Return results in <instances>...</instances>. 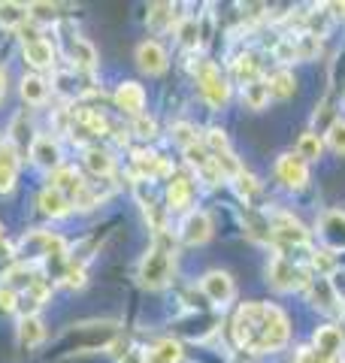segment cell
Masks as SVG:
<instances>
[{
  "instance_id": "obj_1",
  "label": "cell",
  "mask_w": 345,
  "mask_h": 363,
  "mask_svg": "<svg viewBox=\"0 0 345 363\" xmlns=\"http://www.w3.org/2000/svg\"><path fill=\"white\" fill-rule=\"evenodd\" d=\"M234 339L246 351L267 354V351H279L288 345L291 324H288L282 309H275L270 303H246L239 306L234 318Z\"/></svg>"
},
{
  "instance_id": "obj_2",
  "label": "cell",
  "mask_w": 345,
  "mask_h": 363,
  "mask_svg": "<svg viewBox=\"0 0 345 363\" xmlns=\"http://www.w3.org/2000/svg\"><path fill=\"white\" fill-rule=\"evenodd\" d=\"M172 264H176V242L160 230L155 236V245L140 264V281L146 288H164L172 276Z\"/></svg>"
},
{
  "instance_id": "obj_3",
  "label": "cell",
  "mask_w": 345,
  "mask_h": 363,
  "mask_svg": "<svg viewBox=\"0 0 345 363\" xmlns=\"http://www.w3.org/2000/svg\"><path fill=\"white\" fill-rule=\"evenodd\" d=\"M267 276H270V285L275 291H300V288H309V269L294 264V260H288L285 255H275L267 267Z\"/></svg>"
},
{
  "instance_id": "obj_4",
  "label": "cell",
  "mask_w": 345,
  "mask_h": 363,
  "mask_svg": "<svg viewBox=\"0 0 345 363\" xmlns=\"http://www.w3.org/2000/svg\"><path fill=\"white\" fill-rule=\"evenodd\" d=\"M194 73H197V82H200V91H203L206 104L215 106V109H221L230 100V85H227V79L221 76V70H218L212 61H200Z\"/></svg>"
},
{
  "instance_id": "obj_5",
  "label": "cell",
  "mask_w": 345,
  "mask_h": 363,
  "mask_svg": "<svg viewBox=\"0 0 345 363\" xmlns=\"http://www.w3.org/2000/svg\"><path fill=\"white\" fill-rule=\"evenodd\" d=\"M267 224H270V240H275V242H285V245H306L309 242V230L291 212H273Z\"/></svg>"
},
{
  "instance_id": "obj_6",
  "label": "cell",
  "mask_w": 345,
  "mask_h": 363,
  "mask_svg": "<svg viewBox=\"0 0 345 363\" xmlns=\"http://www.w3.org/2000/svg\"><path fill=\"white\" fill-rule=\"evenodd\" d=\"M275 176H279V182L285 188L300 191L309 182V167L300 155H282L279 161H275Z\"/></svg>"
},
{
  "instance_id": "obj_7",
  "label": "cell",
  "mask_w": 345,
  "mask_h": 363,
  "mask_svg": "<svg viewBox=\"0 0 345 363\" xmlns=\"http://www.w3.org/2000/svg\"><path fill=\"white\" fill-rule=\"evenodd\" d=\"M200 288H203L206 297H209V303H215V306H227L230 300H234V294H236L234 279H230L227 272H221V269L206 272V276L200 279Z\"/></svg>"
},
{
  "instance_id": "obj_8",
  "label": "cell",
  "mask_w": 345,
  "mask_h": 363,
  "mask_svg": "<svg viewBox=\"0 0 345 363\" xmlns=\"http://www.w3.org/2000/svg\"><path fill=\"white\" fill-rule=\"evenodd\" d=\"M179 236H182V242H185V245H203L212 236V218L203 209L188 212L185 221H182Z\"/></svg>"
},
{
  "instance_id": "obj_9",
  "label": "cell",
  "mask_w": 345,
  "mask_h": 363,
  "mask_svg": "<svg viewBox=\"0 0 345 363\" xmlns=\"http://www.w3.org/2000/svg\"><path fill=\"white\" fill-rule=\"evenodd\" d=\"M133 167L143 182L146 179H172V164L155 152H143V149L133 152Z\"/></svg>"
},
{
  "instance_id": "obj_10",
  "label": "cell",
  "mask_w": 345,
  "mask_h": 363,
  "mask_svg": "<svg viewBox=\"0 0 345 363\" xmlns=\"http://www.w3.org/2000/svg\"><path fill=\"white\" fill-rule=\"evenodd\" d=\"M18 164L21 155L13 143H0V194H9L16 188V176H18Z\"/></svg>"
},
{
  "instance_id": "obj_11",
  "label": "cell",
  "mask_w": 345,
  "mask_h": 363,
  "mask_svg": "<svg viewBox=\"0 0 345 363\" xmlns=\"http://www.w3.org/2000/svg\"><path fill=\"white\" fill-rule=\"evenodd\" d=\"M136 64H140V70L146 73H164L167 70V52H164V45L155 43V40H146L136 45Z\"/></svg>"
},
{
  "instance_id": "obj_12",
  "label": "cell",
  "mask_w": 345,
  "mask_h": 363,
  "mask_svg": "<svg viewBox=\"0 0 345 363\" xmlns=\"http://www.w3.org/2000/svg\"><path fill=\"white\" fill-rule=\"evenodd\" d=\"M115 104H119V109H124L128 116H143V106H146V91L143 85L136 82H121L119 91H115Z\"/></svg>"
},
{
  "instance_id": "obj_13",
  "label": "cell",
  "mask_w": 345,
  "mask_h": 363,
  "mask_svg": "<svg viewBox=\"0 0 345 363\" xmlns=\"http://www.w3.org/2000/svg\"><path fill=\"white\" fill-rule=\"evenodd\" d=\"M31 157H33V161H37L40 167H45V169H61V145H58L52 136H45V133L33 140Z\"/></svg>"
},
{
  "instance_id": "obj_14",
  "label": "cell",
  "mask_w": 345,
  "mask_h": 363,
  "mask_svg": "<svg viewBox=\"0 0 345 363\" xmlns=\"http://www.w3.org/2000/svg\"><path fill=\"white\" fill-rule=\"evenodd\" d=\"M321 236L333 252H342L345 248V212H327L321 218Z\"/></svg>"
},
{
  "instance_id": "obj_15",
  "label": "cell",
  "mask_w": 345,
  "mask_h": 363,
  "mask_svg": "<svg viewBox=\"0 0 345 363\" xmlns=\"http://www.w3.org/2000/svg\"><path fill=\"white\" fill-rule=\"evenodd\" d=\"M25 61L31 67H37V70H45V67L55 64V45L43 37H33L25 43Z\"/></svg>"
},
{
  "instance_id": "obj_16",
  "label": "cell",
  "mask_w": 345,
  "mask_h": 363,
  "mask_svg": "<svg viewBox=\"0 0 345 363\" xmlns=\"http://www.w3.org/2000/svg\"><path fill=\"white\" fill-rule=\"evenodd\" d=\"M191 197H194V182L191 176H172L170 179V188H167V200L172 209H188L191 206Z\"/></svg>"
},
{
  "instance_id": "obj_17",
  "label": "cell",
  "mask_w": 345,
  "mask_h": 363,
  "mask_svg": "<svg viewBox=\"0 0 345 363\" xmlns=\"http://www.w3.org/2000/svg\"><path fill=\"white\" fill-rule=\"evenodd\" d=\"M40 209L45 212V215H52V218H61V215H67L73 209V203H70V197L67 194H61L58 188H45L43 194H40Z\"/></svg>"
},
{
  "instance_id": "obj_18",
  "label": "cell",
  "mask_w": 345,
  "mask_h": 363,
  "mask_svg": "<svg viewBox=\"0 0 345 363\" xmlns=\"http://www.w3.org/2000/svg\"><path fill=\"white\" fill-rule=\"evenodd\" d=\"M67 55H70V61L76 67H82V70H91V67L97 64L94 45H91L88 40H82V37H70V43H67Z\"/></svg>"
},
{
  "instance_id": "obj_19",
  "label": "cell",
  "mask_w": 345,
  "mask_h": 363,
  "mask_svg": "<svg viewBox=\"0 0 345 363\" xmlns=\"http://www.w3.org/2000/svg\"><path fill=\"white\" fill-rule=\"evenodd\" d=\"M182 360V345L176 339H160L158 345H152L146 351L143 363H179Z\"/></svg>"
},
{
  "instance_id": "obj_20",
  "label": "cell",
  "mask_w": 345,
  "mask_h": 363,
  "mask_svg": "<svg viewBox=\"0 0 345 363\" xmlns=\"http://www.w3.org/2000/svg\"><path fill=\"white\" fill-rule=\"evenodd\" d=\"M312 342H315V351L321 357H333L342 348V330L339 327H318Z\"/></svg>"
},
{
  "instance_id": "obj_21",
  "label": "cell",
  "mask_w": 345,
  "mask_h": 363,
  "mask_svg": "<svg viewBox=\"0 0 345 363\" xmlns=\"http://www.w3.org/2000/svg\"><path fill=\"white\" fill-rule=\"evenodd\" d=\"M43 336H45V327H43V321H40L37 315H25L18 321V342L21 345L33 348V345L43 342Z\"/></svg>"
},
{
  "instance_id": "obj_22",
  "label": "cell",
  "mask_w": 345,
  "mask_h": 363,
  "mask_svg": "<svg viewBox=\"0 0 345 363\" xmlns=\"http://www.w3.org/2000/svg\"><path fill=\"white\" fill-rule=\"evenodd\" d=\"M234 76H236L243 85L261 79V61H258V55H255V52H243V55H239V58L234 61Z\"/></svg>"
},
{
  "instance_id": "obj_23",
  "label": "cell",
  "mask_w": 345,
  "mask_h": 363,
  "mask_svg": "<svg viewBox=\"0 0 345 363\" xmlns=\"http://www.w3.org/2000/svg\"><path fill=\"white\" fill-rule=\"evenodd\" d=\"M243 104L248 109H263L270 104V85L267 79H255V82L243 85Z\"/></svg>"
},
{
  "instance_id": "obj_24",
  "label": "cell",
  "mask_w": 345,
  "mask_h": 363,
  "mask_svg": "<svg viewBox=\"0 0 345 363\" xmlns=\"http://www.w3.org/2000/svg\"><path fill=\"white\" fill-rule=\"evenodd\" d=\"M33 140L37 136L31 133V121H28V116H18L16 121H13V128H9V143L18 149V155H25L31 145H33Z\"/></svg>"
},
{
  "instance_id": "obj_25",
  "label": "cell",
  "mask_w": 345,
  "mask_h": 363,
  "mask_svg": "<svg viewBox=\"0 0 345 363\" xmlns=\"http://www.w3.org/2000/svg\"><path fill=\"white\" fill-rule=\"evenodd\" d=\"M85 167L94 176H109L112 169H115V161H112L109 152H103V149H97V145H91V149H85Z\"/></svg>"
},
{
  "instance_id": "obj_26",
  "label": "cell",
  "mask_w": 345,
  "mask_h": 363,
  "mask_svg": "<svg viewBox=\"0 0 345 363\" xmlns=\"http://www.w3.org/2000/svg\"><path fill=\"white\" fill-rule=\"evenodd\" d=\"M21 97L28 100V104H43L45 97H49V85H45V79L40 76H25L21 79Z\"/></svg>"
},
{
  "instance_id": "obj_27",
  "label": "cell",
  "mask_w": 345,
  "mask_h": 363,
  "mask_svg": "<svg viewBox=\"0 0 345 363\" xmlns=\"http://www.w3.org/2000/svg\"><path fill=\"white\" fill-rule=\"evenodd\" d=\"M267 85H270V97H291L294 94V73H288V70H275L270 79H267Z\"/></svg>"
},
{
  "instance_id": "obj_28",
  "label": "cell",
  "mask_w": 345,
  "mask_h": 363,
  "mask_svg": "<svg viewBox=\"0 0 345 363\" xmlns=\"http://www.w3.org/2000/svg\"><path fill=\"white\" fill-rule=\"evenodd\" d=\"M28 18H31L28 6H18V4H0V21H4L6 28H18V25H25Z\"/></svg>"
},
{
  "instance_id": "obj_29",
  "label": "cell",
  "mask_w": 345,
  "mask_h": 363,
  "mask_svg": "<svg viewBox=\"0 0 345 363\" xmlns=\"http://www.w3.org/2000/svg\"><path fill=\"white\" fill-rule=\"evenodd\" d=\"M321 149H324V143L318 140V133H303L300 136V145H297V155H300L303 161H318Z\"/></svg>"
},
{
  "instance_id": "obj_30",
  "label": "cell",
  "mask_w": 345,
  "mask_h": 363,
  "mask_svg": "<svg viewBox=\"0 0 345 363\" xmlns=\"http://www.w3.org/2000/svg\"><path fill=\"white\" fill-rule=\"evenodd\" d=\"M294 43H297V61L315 58L318 49H321V40L312 37V33H300V37H294Z\"/></svg>"
},
{
  "instance_id": "obj_31",
  "label": "cell",
  "mask_w": 345,
  "mask_h": 363,
  "mask_svg": "<svg viewBox=\"0 0 345 363\" xmlns=\"http://www.w3.org/2000/svg\"><path fill=\"white\" fill-rule=\"evenodd\" d=\"M324 136H327V145H330L333 152H336V155H345V118H336V121H333Z\"/></svg>"
},
{
  "instance_id": "obj_32",
  "label": "cell",
  "mask_w": 345,
  "mask_h": 363,
  "mask_svg": "<svg viewBox=\"0 0 345 363\" xmlns=\"http://www.w3.org/2000/svg\"><path fill=\"white\" fill-rule=\"evenodd\" d=\"M273 55H275V61H279V64H294L297 61V43H294V37H282L279 43H275Z\"/></svg>"
},
{
  "instance_id": "obj_33",
  "label": "cell",
  "mask_w": 345,
  "mask_h": 363,
  "mask_svg": "<svg viewBox=\"0 0 345 363\" xmlns=\"http://www.w3.org/2000/svg\"><path fill=\"white\" fill-rule=\"evenodd\" d=\"M179 43L185 45V49H194V45L200 43V30H197V18H185L179 25Z\"/></svg>"
},
{
  "instance_id": "obj_34",
  "label": "cell",
  "mask_w": 345,
  "mask_h": 363,
  "mask_svg": "<svg viewBox=\"0 0 345 363\" xmlns=\"http://www.w3.org/2000/svg\"><path fill=\"white\" fill-rule=\"evenodd\" d=\"M0 309H6V312L18 309V291H16V288L0 285Z\"/></svg>"
},
{
  "instance_id": "obj_35",
  "label": "cell",
  "mask_w": 345,
  "mask_h": 363,
  "mask_svg": "<svg viewBox=\"0 0 345 363\" xmlns=\"http://www.w3.org/2000/svg\"><path fill=\"white\" fill-rule=\"evenodd\" d=\"M236 191H239V194H243V197H251V194H258V182L255 179H251L248 173H246V169H243V173H239L236 179Z\"/></svg>"
},
{
  "instance_id": "obj_36",
  "label": "cell",
  "mask_w": 345,
  "mask_h": 363,
  "mask_svg": "<svg viewBox=\"0 0 345 363\" xmlns=\"http://www.w3.org/2000/svg\"><path fill=\"white\" fill-rule=\"evenodd\" d=\"M309 260H312V267H315V269H321V272H330V269H333L330 252H315V255L309 257Z\"/></svg>"
},
{
  "instance_id": "obj_37",
  "label": "cell",
  "mask_w": 345,
  "mask_h": 363,
  "mask_svg": "<svg viewBox=\"0 0 345 363\" xmlns=\"http://www.w3.org/2000/svg\"><path fill=\"white\" fill-rule=\"evenodd\" d=\"M167 9H172L170 4H155L152 6V16H148V18H152V25H164V21H167Z\"/></svg>"
},
{
  "instance_id": "obj_38",
  "label": "cell",
  "mask_w": 345,
  "mask_h": 363,
  "mask_svg": "<svg viewBox=\"0 0 345 363\" xmlns=\"http://www.w3.org/2000/svg\"><path fill=\"white\" fill-rule=\"evenodd\" d=\"M136 133L146 136V140H148V136H155V121L146 118V116H140V118H136Z\"/></svg>"
},
{
  "instance_id": "obj_39",
  "label": "cell",
  "mask_w": 345,
  "mask_h": 363,
  "mask_svg": "<svg viewBox=\"0 0 345 363\" xmlns=\"http://www.w3.org/2000/svg\"><path fill=\"white\" fill-rule=\"evenodd\" d=\"M4 91H6V73L0 70V97H4Z\"/></svg>"
},
{
  "instance_id": "obj_40",
  "label": "cell",
  "mask_w": 345,
  "mask_h": 363,
  "mask_svg": "<svg viewBox=\"0 0 345 363\" xmlns=\"http://www.w3.org/2000/svg\"><path fill=\"white\" fill-rule=\"evenodd\" d=\"M336 9H339V13H342V16H345V4H339V6H336Z\"/></svg>"
},
{
  "instance_id": "obj_41",
  "label": "cell",
  "mask_w": 345,
  "mask_h": 363,
  "mask_svg": "<svg viewBox=\"0 0 345 363\" xmlns=\"http://www.w3.org/2000/svg\"><path fill=\"white\" fill-rule=\"evenodd\" d=\"M0 242H4V224H0Z\"/></svg>"
},
{
  "instance_id": "obj_42",
  "label": "cell",
  "mask_w": 345,
  "mask_h": 363,
  "mask_svg": "<svg viewBox=\"0 0 345 363\" xmlns=\"http://www.w3.org/2000/svg\"><path fill=\"white\" fill-rule=\"evenodd\" d=\"M342 363H345V360H342Z\"/></svg>"
}]
</instances>
